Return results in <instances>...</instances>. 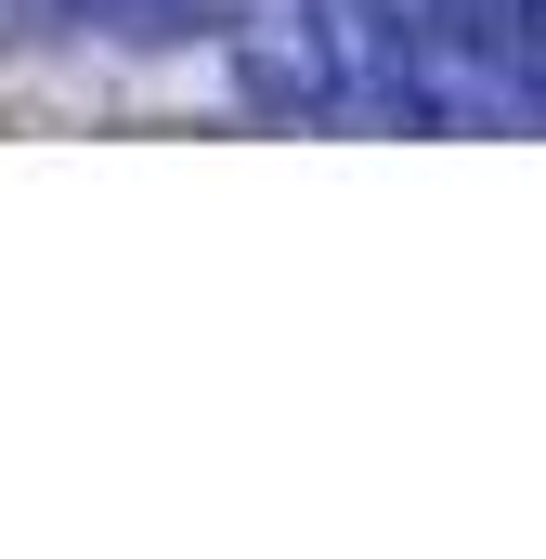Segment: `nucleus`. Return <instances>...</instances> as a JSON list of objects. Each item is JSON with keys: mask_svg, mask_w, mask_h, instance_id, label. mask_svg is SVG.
Listing matches in <instances>:
<instances>
[{"mask_svg": "<svg viewBox=\"0 0 546 559\" xmlns=\"http://www.w3.org/2000/svg\"><path fill=\"white\" fill-rule=\"evenodd\" d=\"M79 26H105L131 52H182V39H222L235 0H79Z\"/></svg>", "mask_w": 546, "mask_h": 559, "instance_id": "1", "label": "nucleus"}, {"mask_svg": "<svg viewBox=\"0 0 546 559\" xmlns=\"http://www.w3.org/2000/svg\"><path fill=\"white\" fill-rule=\"evenodd\" d=\"M13 13H26V26H79V0H13Z\"/></svg>", "mask_w": 546, "mask_h": 559, "instance_id": "2", "label": "nucleus"}]
</instances>
